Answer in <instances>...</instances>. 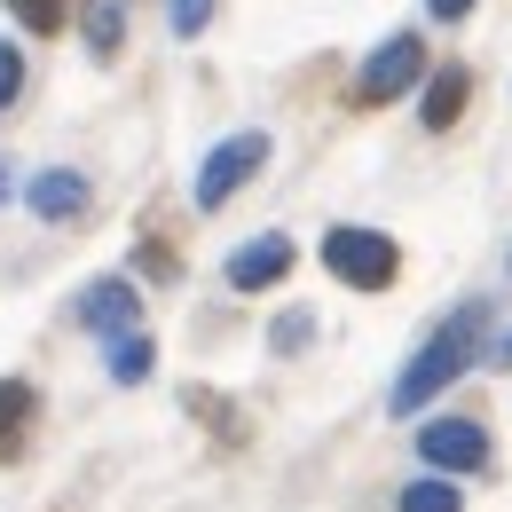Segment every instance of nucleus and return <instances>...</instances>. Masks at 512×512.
I'll return each instance as SVG.
<instances>
[{"label":"nucleus","mask_w":512,"mask_h":512,"mask_svg":"<svg viewBox=\"0 0 512 512\" xmlns=\"http://www.w3.org/2000/svg\"><path fill=\"white\" fill-rule=\"evenodd\" d=\"M481 331H489V300H465L449 323H434V331H426V347L410 355V371L394 379L386 410H394V418H418L434 394H449V386H457L473 363H481V355H489V347H481Z\"/></svg>","instance_id":"f257e3e1"},{"label":"nucleus","mask_w":512,"mask_h":512,"mask_svg":"<svg viewBox=\"0 0 512 512\" xmlns=\"http://www.w3.org/2000/svg\"><path fill=\"white\" fill-rule=\"evenodd\" d=\"M323 268H331L347 292H386V284L402 276V245H394L386 229L339 221V229H323Z\"/></svg>","instance_id":"f03ea898"},{"label":"nucleus","mask_w":512,"mask_h":512,"mask_svg":"<svg viewBox=\"0 0 512 512\" xmlns=\"http://www.w3.org/2000/svg\"><path fill=\"white\" fill-rule=\"evenodd\" d=\"M268 150H276V142H268L260 127L229 134V142H213V150H205V166H197V182H190L197 213H221V205H229V197L245 190V182L260 174V166H268Z\"/></svg>","instance_id":"7ed1b4c3"},{"label":"nucleus","mask_w":512,"mask_h":512,"mask_svg":"<svg viewBox=\"0 0 512 512\" xmlns=\"http://www.w3.org/2000/svg\"><path fill=\"white\" fill-rule=\"evenodd\" d=\"M418 79H426V48H418V32H394V40H379V48L363 56V71H355V103L379 111V103H394V95H410Z\"/></svg>","instance_id":"20e7f679"},{"label":"nucleus","mask_w":512,"mask_h":512,"mask_svg":"<svg viewBox=\"0 0 512 512\" xmlns=\"http://www.w3.org/2000/svg\"><path fill=\"white\" fill-rule=\"evenodd\" d=\"M418 457L434 465V473H489V426L481 418H426L418 426Z\"/></svg>","instance_id":"39448f33"},{"label":"nucleus","mask_w":512,"mask_h":512,"mask_svg":"<svg viewBox=\"0 0 512 512\" xmlns=\"http://www.w3.org/2000/svg\"><path fill=\"white\" fill-rule=\"evenodd\" d=\"M79 323H87L95 339L142 331V292H134L127 276H103V284H87V292H79Z\"/></svg>","instance_id":"423d86ee"},{"label":"nucleus","mask_w":512,"mask_h":512,"mask_svg":"<svg viewBox=\"0 0 512 512\" xmlns=\"http://www.w3.org/2000/svg\"><path fill=\"white\" fill-rule=\"evenodd\" d=\"M221 276H229V292H268V284H284V276H292V237L268 229V237H253V245H237Z\"/></svg>","instance_id":"0eeeda50"},{"label":"nucleus","mask_w":512,"mask_h":512,"mask_svg":"<svg viewBox=\"0 0 512 512\" xmlns=\"http://www.w3.org/2000/svg\"><path fill=\"white\" fill-rule=\"evenodd\" d=\"M32 213H40V221H79V213H87V174H71V166H48V174H32Z\"/></svg>","instance_id":"6e6552de"},{"label":"nucleus","mask_w":512,"mask_h":512,"mask_svg":"<svg viewBox=\"0 0 512 512\" xmlns=\"http://www.w3.org/2000/svg\"><path fill=\"white\" fill-rule=\"evenodd\" d=\"M465 95H473V79L449 64V71H426V103H418V119H426V134H449L457 119H465Z\"/></svg>","instance_id":"1a4fd4ad"},{"label":"nucleus","mask_w":512,"mask_h":512,"mask_svg":"<svg viewBox=\"0 0 512 512\" xmlns=\"http://www.w3.org/2000/svg\"><path fill=\"white\" fill-rule=\"evenodd\" d=\"M394 512H465V489H457L449 473H426V481H410V489L394 497Z\"/></svg>","instance_id":"9d476101"},{"label":"nucleus","mask_w":512,"mask_h":512,"mask_svg":"<svg viewBox=\"0 0 512 512\" xmlns=\"http://www.w3.org/2000/svg\"><path fill=\"white\" fill-rule=\"evenodd\" d=\"M150 363H158V347H150L142 331H119V339H111V379H119V386H142V379H150Z\"/></svg>","instance_id":"9b49d317"},{"label":"nucleus","mask_w":512,"mask_h":512,"mask_svg":"<svg viewBox=\"0 0 512 512\" xmlns=\"http://www.w3.org/2000/svg\"><path fill=\"white\" fill-rule=\"evenodd\" d=\"M24 426H32V386H24V379H0V457L24 442Z\"/></svg>","instance_id":"f8f14e48"},{"label":"nucleus","mask_w":512,"mask_h":512,"mask_svg":"<svg viewBox=\"0 0 512 512\" xmlns=\"http://www.w3.org/2000/svg\"><path fill=\"white\" fill-rule=\"evenodd\" d=\"M119 24H127L119 0H87V48L95 56H119Z\"/></svg>","instance_id":"ddd939ff"},{"label":"nucleus","mask_w":512,"mask_h":512,"mask_svg":"<svg viewBox=\"0 0 512 512\" xmlns=\"http://www.w3.org/2000/svg\"><path fill=\"white\" fill-rule=\"evenodd\" d=\"M166 16H174V40H197L213 24V0H166Z\"/></svg>","instance_id":"4468645a"},{"label":"nucleus","mask_w":512,"mask_h":512,"mask_svg":"<svg viewBox=\"0 0 512 512\" xmlns=\"http://www.w3.org/2000/svg\"><path fill=\"white\" fill-rule=\"evenodd\" d=\"M8 16L32 24V32H56V24H64V0H8Z\"/></svg>","instance_id":"2eb2a0df"},{"label":"nucleus","mask_w":512,"mask_h":512,"mask_svg":"<svg viewBox=\"0 0 512 512\" xmlns=\"http://www.w3.org/2000/svg\"><path fill=\"white\" fill-rule=\"evenodd\" d=\"M16 95H24V48H8V40H0V111H8Z\"/></svg>","instance_id":"dca6fc26"},{"label":"nucleus","mask_w":512,"mask_h":512,"mask_svg":"<svg viewBox=\"0 0 512 512\" xmlns=\"http://www.w3.org/2000/svg\"><path fill=\"white\" fill-rule=\"evenodd\" d=\"M308 331H316V323H308V316H300V308H292V316L276 323L268 339H276V355H300V347H308Z\"/></svg>","instance_id":"f3484780"},{"label":"nucleus","mask_w":512,"mask_h":512,"mask_svg":"<svg viewBox=\"0 0 512 512\" xmlns=\"http://www.w3.org/2000/svg\"><path fill=\"white\" fill-rule=\"evenodd\" d=\"M473 8H481V0H426V16H434V24H465Z\"/></svg>","instance_id":"a211bd4d"},{"label":"nucleus","mask_w":512,"mask_h":512,"mask_svg":"<svg viewBox=\"0 0 512 512\" xmlns=\"http://www.w3.org/2000/svg\"><path fill=\"white\" fill-rule=\"evenodd\" d=\"M481 363H497V371H512V331H497V339H489V355H481Z\"/></svg>","instance_id":"6ab92c4d"},{"label":"nucleus","mask_w":512,"mask_h":512,"mask_svg":"<svg viewBox=\"0 0 512 512\" xmlns=\"http://www.w3.org/2000/svg\"><path fill=\"white\" fill-rule=\"evenodd\" d=\"M0 197H8V166H0Z\"/></svg>","instance_id":"aec40b11"}]
</instances>
